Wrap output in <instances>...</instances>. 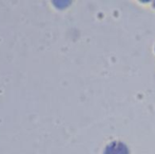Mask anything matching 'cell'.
I'll use <instances>...</instances> for the list:
<instances>
[{"label":"cell","instance_id":"cell-1","mask_svg":"<svg viewBox=\"0 0 155 154\" xmlns=\"http://www.w3.org/2000/svg\"><path fill=\"white\" fill-rule=\"evenodd\" d=\"M106 154H128V151H127V148L123 144L114 143L107 148Z\"/></svg>","mask_w":155,"mask_h":154}]
</instances>
